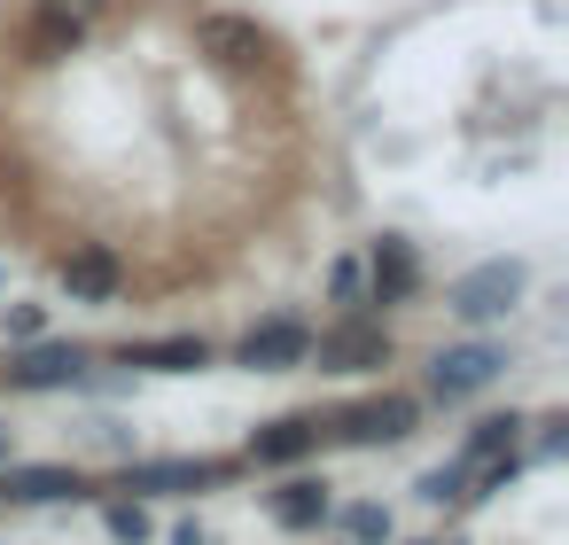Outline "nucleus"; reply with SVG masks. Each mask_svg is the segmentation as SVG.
<instances>
[{
	"label": "nucleus",
	"mask_w": 569,
	"mask_h": 545,
	"mask_svg": "<svg viewBox=\"0 0 569 545\" xmlns=\"http://www.w3.org/2000/svg\"><path fill=\"white\" fill-rule=\"evenodd\" d=\"M328 514H336V498H328L320 475H289V483L273 491V522H281V529H320Z\"/></svg>",
	"instance_id": "15"
},
{
	"label": "nucleus",
	"mask_w": 569,
	"mask_h": 545,
	"mask_svg": "<svg viewBox=\"0 0 569 545\" xmlns=\"http://www.w3.org/2000/svg\"><path fill=\"white\" fill-rule=\"evenodd\" d=\"M40 9H56V17H79V24L94 32V17L110 9V0H40Z\"/></svg>",
	"instance_id": "22"
},
{
	"label": "nucleus",
	"mask_w": 569,
	"mask_h": 545,
	"mask_svg": "<svg viewBox=\"0 0 569 545\" xmlns=\"http://www.w3.org/2000/svg\"><path fill=\"white\" fill-rule=\"evenodd\" d=\"M196 55H203L211 71H258V63L273 55V32H266L258 17L211 9V17H196Z\"/></svg>",
	"instance_id": "3"
},
{
	"label": "nucleus",
	"mask_w": 569,
	"mask_h": 545,
	"mask_svg": "<svg viewBox=\"0 0 569 545\" xmlns=\"http://www.w3.org/2000/svg\"><path fill=\"white\" fill-rule=\"evenodd\" d=\"M499 374H507V343H452V351H437V366H429V397H437V405H460V397L491 390Z\"/></svg>",
	"instance_id": "5"
},
{
	"label": "nucleus",
	"mask_w": 569,
	"mask_h": 545,
	"mask_svg": "<svg viewBox=\"0 0 569 545\" xmlns=\"http://www.w3.org/2000/svg\"><path fill=\"white\" fill-rule=\"evenodd\" d=\"M87 366H94L87 343H24L9 359V390H71V382H87Z\"/></svg>",
	"instance_id": "9"
},
{
	"label": "nucleus",
	"mask_w": 569,
	"mask_h": 545,
	"mask_svg": "<svg viewBox=\"0 0 569 545\" xmlns=\"http://www.w3.org/2000/svg\"><path fill=\"white\" fill-rule=\"evenodd\" d=\"M0 327H9V343H40V327H48V304H9V312H0Z\"/></svg>",
	"instance_id": "21"
},
{
	"label": "nucleus",
	"mask_w": 569,
	"mask_h": 545,
	"mask_svg": "<svg viewBox=\"0 0 569 545\" xmlns=\"http://www.w3.org/2000/svg\"><path fill=\"white\" fill-rule=\"evenodd\" d=\"M0 289H9V273H0Z\"/></svg>",
	"instance_id": "25"
},
{
	"label": "nucleus",
	"mask_w": 569,
	"mask_h": 545,
	"mask_svg": "<svg viewBox=\"0 0 569 545\" xmlns=\"http://www.w3.org/2000/svg\"><path fill=\"white\" fill-rule=\"evenodd\" d=\"M79 48H87V24H79V17L32 9V24H24V63H32V71H56V63H71Z\"/></svg>",
	"instance_id": "13"
},
{
	"label": "nucleus",
	"mask_w": 569,
	"mask_h": 545,
	"mask_svg": "<svg viewBox=\"0 0 569 545\" xmlns=\"http://www.w3.org/2000/svg\"><path fill=\"white\" fill-rule=\"evenodd\" d=\"M312 359H320L328 374H375V366H390V335L351 312L343 327H320V335H312Z\"/></svg>",
	"instance_id": "8"
},
{
	"label": "nucleus",
	"mask_w": 569,
	"mask_h": 545,
	"mask_svg": "<svg viewBox=\"0 0 569 545\" xmlns=\"http://www.w3.org/2000/svg\"><path fill=\"white\" fill-rule=\"evenodd\" d=\"M227 475H234V460H126V467H118V491H126V498H141V491L180 498V491H211V483H227Z\"/></svg>",
	"instance_id": "6"
},
{
	"label": "nucleus",
	"mask_w": 569,
	"mask_h": 545,
	"mask_svg": "<svg viewBox=\"0 0 569 545\" xmlns=\"http://www.w3.org/2000/svg\"><path fill=\"white\" fill-rule=\"evenodd\" d=\"M421 498H429V506H452V498H468V467H460V460L429 467V475H421Z\"/></svg>",
	"instance_id": "20"
},
{
	"label": "nucleus",
	"mask_w": 569,
	"mask_h": 545,
	"mask_svg": "<svg viewBox=\"0 0 569 545\" xmlns=\"http://www.w3.org/2000/svg\"><path fill=\"white\" fill-rule=\"evenodd\" d=\"M102 522H110V537H118V545H149V514H141V498H110V506H102Z\"/></svg>",
	"instance_id": "19"
},
{
	"label": "nucleus",
	"mask_w": 569,
	"mask_h": 545,
	"mask_svg": "<svg viewBox=\"0 0 569 545\" xmlns=\"http://www.w3.org/2000/svg\"><path fill=\"white\" fill-rule=\"evenodd\" d=\"M17 460V428H0V467H9Z\"/></svg>",
	"instance_id": "24"
},
{
	"label": "nucleus",
	"mask_w": 569,
	"mask_h": 545,
	"mask_svg": "<svg viewBox=\"0 0 569 545\" xmlns=\"http://www.w3.org/2000/svg\"><path fill=\"white\" fill-rule=\"evenodd\" d=\"M522 413H483L476 428H468V444H460V467H476V460H491V452H515L522 444Z\"/></svg>",
	"instance_id": "16"
},
{
	"label": "nucleus",
	"mask_w": 569,
	"mask_h": 545,
	"mask_svg": "<svg viewBox=\"0 0 569 545\" xmlns=\"http://www.w3.org/2000/svg\"><path fill=\"white\" fill-rule=\"evenodd\" d=\"M328 436H320V413H281V421H266V428H250V460L258 467H289V460H305V452H320Z\"/></svg>",
	"instance_id": "12"
},
{
	"label": "nucleus",
	"mask_w": 569,
	"mask_h": 545,
	"mask_svg": "<svg viewBox=\"0 0 569 545\" xmlns=\"http://www.w3.org/2000/svg\"><path fill=\"white\" fill-rule=\"evenodd\" d=\"M413 428H421V397H406V390H382V397H359V405L320 413V436L328 444H406Z\"/></svg>",
	"instance_id": "1"
},
{
	"label": "nucleus",
	"mask_w": 569,
	"mask_h": 545,
	"mask_svg": "<svg viewBox=\"0 0 569 545\" xmlns=\"http://www.w3.org/2000/svg\"><path fill=\"white\" fill-rule=\"evenodd\" d=\"M118 366H149V374H203L211 366V343L203 335H157V343H126Z\"/></svg>",
	"instance_id": "14"
},
{
	"label": "nucleus",
	"mask_w": 569,
	"mask_h": 545,
	"mask_svg": "<svg viewBox=\"0 0 569 545\" xmlns=\"http://www.w3.org/2000/svg\"><path fill=\"white\" fill-rule=\"evenodd\" d=\"M0 498H9V506H56V498H87V475H79V467H63V460H40V467L9 460V467H0Z\"/></svg>",
	"instance_id": "11"
},
{
	"label": "nucleus",
	"mask_w": 569,
	"mask_h": 545,
	"mask_svg": "<svg viewBox=\"0 0 569 545\" xmlns=\"http://www.w3.org/2000/svg\"><path fill=\"white\" fill-rule=\"evenodd\" d=\"M172 545H203V529H196V522H180V529H172Z\"/></svg>",
	"instance_id": "23"
},
{
	"label": "nucleus",
	"mask_w": 569,
	"mask_h": 545,
	"mask_svg": "<svg viewBox=\"0 0 569 545\" xmlns=\"http://www.w3.org/2000/svg\"><path fill=\"white\" fill-rule=\"evenodd\" d=\"M328 304L336 312H367V265L359 258H328Z\"/></svg>",
	"instance_id": "17"
},
{
	"label": "nucleus",
	"mask_w": 569,
	"mask_h": 545,
	"mask_svg": "<svg viewBox=\"0 0 569 545\" xmlns=\"http://www.w3.org/2000/svg\"><path fill=\"white\" fill-rule=\"evenodd\" d=\"M56 281H63L71 304H118V296H126V258H118L110 242H71V250L56 258Z\"/></svg>",
	"instance_id": "4"
},
{
	"label": "nucleus",
	"mask_w": 569,
	"mask_h": 545,
	"mask_svg": "<svg viewBox=\"0 0 569 545\" xmlns=\"http://www.w3.org/2000/svg\"><path fill=\"white\" fill-rule=\"evenodd\" d=\"M522 289H530V265H522V258H483V265H468V273L452 281L445 304L483 327V320H507V312L522 304Z\"/></svg>",
	"instance_id": "2"
},
{
	"label": "nucleus",
	"mask_w": 569,
	"mask_h": 545,
	"mask_svg": "<svg viewBox=\"0 0 569 545\" xmlns=\"http://www.w3.org/2000/svg\"><path fill=\"white\" fill-rule=\"evenodd\" d=\"M328 522H343L351 545H390V506H375V498H359V506H343V514H328Z\"/></svg>",
	"instance_id": "18"
},
{
	"label": "nucleus",
	"mask_w": 569,
	"mask_h": 545,
	"mask_svg": "<svg viewBox=\"0 0 569 545\" xmlns=\"http://www.w3.org/2000/svg\"><path fill=\"white\" fill-rule=\"evenodd\" d=\"M359 265H367V304L390 312V304H413V296H421V258H413L406 234H382Z\"/></svg>",
	"instance_id": "7"
},
{
	"label": "nucleus",
	"mask_w": 569,
	"mask_h": 545,
	"mask_svg": "<svg viewBox=\"0 0 569 545\" xmlns=\"http://www.w3.org/2000/svg\"><path fill=\"white\" fill-rule=\"evenodd\" d=\"M305 359H312V327H305V320H258V327L234 343V366H258V374L305 366Z\"/></svg>",
	"instance_id": "10"
}]
</instances>
